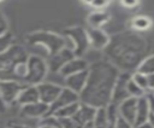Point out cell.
<instances>
[{"instance_id": "cell-17", "label": "cell", "mask_w": 154, "mask_h": 128, "mask_svg": "<svg viewBox=\"0 0 154 128\" xmlns=\"http://www.w3.org/2000/svg\"><path fill=\"white\" fill-rule=\"evenodd\" d=\"M137 101H138V98L130 97V98L125 99L124 101H122L118 106L119 116H122L125 120H128L129 122L134 123V126H135L136 112H137Z\"/></svg>"}, {"instance_id": "cell-14", "label": "cell", "mask_w": 154, "mask_h": 128, "mask_svg": "<svg viewBox=\"0 0 154 128\" xmlns=\"http://www.w3.org/2000/svg\"><path fill=\"white\" fill-rule=\"evenodd\" d=\"M88 75H89V69L81 71V72H77V74H73V75H70V76L64 78V82H65L64 87H67V88L72 89L73 92L81 94L82 91L84 89L85 85H87Z\"/></svg>"}, {"instance_id": "cell-27", "label": "cell", "mask_w": 154, "mask_h": 128, "mask_svg": "<svg viewBox=\"0 0 154 128\" xmlns=\"http://www.w3.org/2000/svg\"><path fill=\"white\" fill-rule=\"evenodd\" d=\"M131 77H132V80L146 92V93H148L149 92V87H148V77H147V75L146 74H142V72H140V71H135V72H132L131 74Z\"/></svg>"}, {"instance_id": "cell-15", "label": "cell", "mask_w": 154, "mask_h": 128, "mask_svg": "<svg viewBox=\"0 0 154 128\" xmlns=\"http://www.w3.org/2000/svg\"><path fill=\"white\" fill-rule=\"evenodd\" d=\"M89 63L83 59L82 57H75L73 59H71L70 62H67L64 68L59 71V75L65 78L70 75H73V74H77V72H81V71H84V70H88L89 69Z\"/></svg>"}, {"instance_id": "cell-21", "label": "cell", "mask_w": 154, "mask_h": 128, "mask_svg": "<svg viewBox=\"0 0 154 128\" xmlns=\"http://www.w3.org/2000/svg\"><path fill=\"white\" fill-rule=\"evenodd\" d=\"M130 24H131V28L134 29V31L141 33V31H146V30L150 29L153 25V21L148 16L140 14V16H135L131 19Z\"/></svg>"}, {"instance_id": "cell-22", "label": "cell", "mask_w": 154, "mask_h": 128, "mask_svg": "<svg viewBox=\"0 0 154 128\" xmlns=\"http://www.w3.org/2000/svg\"><path fill=\"white\" fill-rule=\"evenodd\" d=\"M81 106V101H76L72 104H69L64 107L58 109L57 111H54L52 115L57 116V117H65V118H72L75 116V114L77 112V110Z\"/></svg>"}, {"instance_id": "cell-39", "label": "cell", "mask_w": 154, "mask_h": 128, "mask_svg": "<svg viewBox=\"0 0 154 128\" xmlns=\"http://www.w3.org/2000/svg\"><path fill=\"white\" fill-rule=\"evenodd\" d=\"M82 2H83V4H87V5H91V6H93V4L95 2V0H82Z\"/></svg>"}, {"instance_id": "cell-25", "label": "cell", "mask_w": 154, "mask_h": 128, "mask_svg": "<svg viewBox=\"0 0 154 128\" xmlns=\"http://www.w3.org/2000/svg\"><path fill=\"white\" fill-rule=\"evenodd\" d=\"M13 45H14V36L11 31L0 35V54L8 51Z\"/></svg>"}, {"instance_id": "cell-7", "label": "cell", "mask_w": 154, "mask_h": 128, "mask_svg": "<svg viewBox=\"0 0 154 128\" xmlns=\"http://www.w3.org/2000/svg\"><path fill=\"white\" fill-rule=\"evenodd\" d=\"M76 56L73 53V51L70 47H64L60 51L55 52L54 54H51L47 59V64H48V69L49 72H54V74H59V71L64 68V65L70 62L71 59H73Z\"/></svg>"}, {"instance_id": "cell-34", "label": "cell", "mask_w": 154, "mask_h": 128, "mask_svg": "<svg viewBox=\"0 0 154 128\" xmlns=\"http://www.w3.org/2000/svg\"><path fill=\"white\" fill-rule=\"evenodd\" d=\"M135 128H154L152 124H150V122L148 121V122H146V123H142V124H138V126H135Z\"/></svg>"}, {"instance_id": "cell-42", "label": "cell", "mask_w": 154, "mask_h": 128, "mask_svg": "<svg viewBox=\"0 0 154 128\" xmlns=\"http://www.w3.org/2000/svg\"><path fill=\"white\" fill-rule=\"evenodd\" d=\"M0 1H2V0H0Z\"/></svg>"}, {"instance_id": "cell-20", "label": "cell", "mask_w": 154, "mask_h": 128, "mask_svg": "<svg viewBox=\"0 0 154 128\" xmlns=\"http://www.w3.org/2000/svg\"><path fill=\"white\" fill-rule=\"evenodd\" d=\"M108 21H109V13L102 10H96L91 12L87 18V22L90 28H100Z\"/></svg>"}, {"instance_id": "cell-9", "label": "cell", "mask_w": 154, "mask_h": 128, "mask_svg": "<svg viewBox=\"0 0 154 128\" xmlns=\"http://www.w3.org/2000/svg\"><path fill=\"white\" fill-rule=\"evenodd\" d=\"M37 89H38L40 100L51 106L55 101V99L59 97L60 92L63 91V87L60 85H58V83L43 81V82L37 85Z\"/></svg>"}, {"instance_id": "cell-11", "label": "cell", "mask_w": 154, "mask_h": 128, "mask_svg": "<svg viewBox=\"0 0 154 128\" xmlns=\"http://www.w3.org/2000/svg\"><path fill=\"white\" fill-rule=\"evenodd\" d=\"M76 101H81L79 100V94L73 92L72 89L67 88V87H63V91L60 92L59 97L55 99V101L49 106V114L48 115H52L54 111H57L58 109L60 107H64L69 104H72V103H76ZM47 115V116H48Z\"/></svg>"}, {"instance_id": "cell-37", "label": "cell", "mask_w": 154, "mask_h": 128, "mask_svg": "<svg viewBox=\"0 0 154 128\" xmlns=\"http://www.w3.org/2000/svg\"><path fill=\"white\" fill-rule=\"evenodd\" d=\"M82 128H94V121H91V122H88V123H85Z\"/></svg>"}, {"instance_id": "cell-36", "label": "cell", "mask_w": 154, "mask_h": 128, "mask_svg": "<svg viewBox=\"0 0 154 128\" xmlns=\"http://www.w3.org/2000/svg\"><path fill=\"white\" fill-rule=\"evenodd\" d=\"M5 109H6V104L4 103L2 97H1V93H0V112H4V111H5Z\"/></svg>"}, {"instance_id": "cell-6", "label": "cell", "mask_w": 154, "mask_h": 128, "mask_svg": "<svg viewBox=\"0 0 154 128\" xmlns=\"http://www.w3.org/2000/svg\"><path fill=\"white\" fill-rule=\"evenodd\" d=\"M28 74L25 77V85H38L45 81L49 69L47 60L36 54H29L28 58Z\"/></svg>"}, {"instance_id": "cell-5", "label": "cell", "mask_w": 154, "mask_h": 128, "mask_svg": "<svg viewBox=\"0 0 154 128\" xmlns=\"http://www.w3.org/2000/svg\"><path fill=\"white\" fill-rule=\"evenodd\" d=\"M63 35L66 39V46L70 43V48L73 51L76 57H82L90 47L88 30L82 27H70L64 30Z\"/></svg>"}, {"instance_id": "cell-29", "label": "cell", "mask_w": 154, "mask_h": 128, "mask_svg": "<svg viewBox=\"0 0 154 128\" xmlns=\"http://www.w3.org/2000/svg\"><path fill=\"white\" fill-rule=\"evenodd\" d=\"M116 128H135V126H134V123L129 122L124 117L119 116L118 120H117V122H116Z\"/></svg>"}, {"instance_id": "cell-33", "label": "cell", "mask_w": 154, "mask_h": 128, "mask_svg": "<svg viewBox=\"0 0 154 128\" xmlns=\"http://www.w3.org/2000/svg\"><path fill=\"white\" fill-rule=\"evenodd\" d=\"M109 1H111V0H95V2L93 4V6H94V7H97V8H101L102 6L107 5Z\"/></svg>"}, {"instance_id": "cell-26", "label": "cell", "mask_w": 154, "mask_h": 128, "mask_svg": "<svg viewBox=\"0 0 154 128\" xmlns=\"http://www.w3.org/2000/svg\"><path fill=\"white\" fill-rule=\"evenodd\" d=\"M128 92H129V95L130 97H134V98H141L143 95H146L147 93L132 80V77L129 78L128 81Z\"/></svg>"}, {"instance_id": "cell-38", "label": "cell", "mask_w": 154, "mask_h": 128, "mask_svg": "<svg viewBox=\"0 0 154 128\" xmlns=\"http://www.w3.org/2000/svg\"><path fill=\"white\" fill-rule=\"evenodd\" d=\"M11 127H12V128H29L28 126H24V124H18V123H17V124H12Z\"/></svg>"}, {"instance_id": "cell-4", "label": "cell", "mask_w": 154, "mask_h": 128, "mask_svg": "<svg viewBox=\"0 0 154 128\" xmlns=\"http://www.w3.org/2000/svg\"><path fill=\"white\" fill-rule=\"evenodd\" d=\"M26 42L30 46H40L46 50L48 57L66 47V39L64 35H58L52 31H34L26 36Z\"/></svg>"}, {"instance_id": "cell-13", "label": "cell", "mask_w": 154, "mask_h": 128, "mask_svg": "<svg viewBox=\"0 0 154 128\" xmlns=\"http://www.w3.org/2000/svg\"><path fill=\"white\" fill-rule=\"evenodd\" d=\"M96 111H97L96 107L90 106L88 104L81 103L79 109L77 110V112L72 117V120H73V122L76 124V128H82L85 123L94 121L95 115H96Z\"/></svg>"}, {"instance_id": "cell-18", "label": "cell", "mask_w": 154, "mask_h": 128, "mask_svg": "<svg viewBox=\"0 0 154 128\" xmlns=\"http://www.w3.org/2000/svg\"><path fill=\"white\" fill-rule=\"evenodd\" d=\"M38 100H40V95H38L37 85H25L19 93L17 103L23 106L31 103H36Z\"/></svg>"}, {"instance_id": "cell-23", "label": "cell", "mask_w": 154, "mask_h": 128, "mask_svg": "<svg viewBox=\"0 0 154 128\" xmlns=\"http://www.w3.org/2000/svg\"><path fill=\"white\" fill-rule=\"evenodd\" d=\"M94 128H109V122H108L106 107L97 109L95 118H94Z\"/></svg>"}, {"instance_id": "cell-32", "label": "cell", "mask_w": 154, "mask_h": 128, "mask_svg": "<svg viewBox=\"0 0 154 128\" xmlns=\"http://www.w3.org/2000/svg\"><path fill=\"white\" fill-rule=\"evenodd\" d=\"M147 77H148L149 92H154V74H149V75H147Z\"/></svg>"}, {"instance_id": "cell-24", "label": "cell", "mask_w": 154, "mask_h": 128, "mask_svg": "<svg viewBox=\"0 0 154 128\" xmlns=\"http://www.w3.org/2000/svg\"><path fill=\"white\" fill-rule=\"evenodd\" d=\"M136 71H140L142 74L149 75V74H154V54H149L147 56L142 63L140 64V66L137 68Z\"/></svg>"}, {"instance_id": "cell-16", "label": "cell", "mask_w": 154, "mask_h": 128, "mask_svg": "<svg viewBox=\"0 0 154 128\" xmlns=\"http://www.w3.org/2000/svg\"><path fill=\"white\" fill-rule=\"evenodd\" d=\"M22 112L24 116L30 118H45L49 114V105L42 103L41 100L22 106Z\"/></svg>"}, {"instance_id": "cell-12", "label": "cell", "mask_w": 154, "mask_h": 128, "mask_svg": "<svg viewBox=\"0 0 154 128\" xmlns=\"http://www.w3.org/2000/svg\"><path fill=\"white\" fill-rule=\"evenodd\" d=\"M87 30H88V36H89V41H90V47H93L95 50L103 51L108 46L111 37L101 28H90L89 27Z\"/></svg>"}, {"instance_id": "cell-31", "label": "cell", "mask_w": 154, "mask_h": 128, "mask_svg": "<svg viewBox=\"0 0 154 128\" xmlns=\"http://www.w3.org/2000/svg\"><path fill=\"white\" fill-rule=\"evenodd\" d=\"M146 95H147V99H148V103H149L150 112L154 114V92H148Z\"/></svg>"}, {"instance_id": "cell-41", "label": "cell", "mask_w": 154, "mask_h": 128, "mask_svg": "<svg viewBox=\"0 0 154 128\" xmlns=\"http://www.w3.org/2000/svg\"><path fill=\"white\" fill-rule=\"evenodd\" d=\"M8 128H12V127H8Z\"/></svg>"}, {"instance_id": "cell-19", "label": "cell", "mask_w": 154, "mask_h": 128, "mask_svg": "<svg viewBox=\"0 0 154 128\" xmlns=\"http://www.w3.org/2000/svg\"><path fill=\"white\" fill-rule=\"evenodd\" d=\"M150 107H149V103L147 99V95H143L141 98H138L137 101V112H136V120H135V126L146 123L149 121L150 117Z\"/></svg>"}, {"instance_id": "cell-8", "label": "cell", "mask_w": 154, "mask_h": 128, "mask_svg": "<svg viewBox=\"0 0 154 128\" xmlns=\"http://www.w3.org/2000/svg\"><path fill=\"white\" fill-rule=\"evenodd\" d=\"M24 86H25V83L19 82V81H14V80L0 81V93H1L4 103L6 105L12 104L14 101L17 103L19 93Z\"/></svg>"}, {"instance_id": "cell-30", "label": "cell", "mask_w": 154, "mask_h": 128, "mask_svg": "<svg viewBox=\"0 0 154 128\" xmlns=\"http://www.w3.org/2000/svg\"><path fill=\"white\" fill-rule=\"evenodd\" d=\"M120 4L125 8H135L140 5V0H120Z\"/></svg>"}, {"instance_id": "cell-10", "label": "cell", "mask_w": 154, "mask_h": 128, "mask_svg": "<svg viewBox=\"0 0 154 128\" xmlns=\"http://www.w3.org/2000/svg\"><path fill=\"white\" fill-rule=\"evenodd\" d=\"M131 77L130 72H120L119 77L116 82L114 89H113V95H112V104L119 106V104L122 101H124L125 99L130 98L129 92H128V81Z\"/></svg>"}, {"instance_id": "cell-40", "label": "cell", "mask_w": 154, "mask_h": 128, "mask_svg": "<svg viewBox=\"0 0 154 128\" xmlns=\"http://www.w3.org/2000/svg\"><path fill=\"white\" fill-rule=\"evenodd\" d=\"M149 122H150V124L154 127V114H150V117H149Z\"/></svg>"}, {"instance_id": "cell-1", "label": "cell", "mask_w": 154, "mask_h": 128, "mask_svg": "<svg viewBox=\"0 0 154 128\" xmlns=\"http://www.w3.org/2000/svg\"><path fill=\"white\" fill-rule=\"evenodd\" d=\"M149 43L136 31H122L111 37L103 50L105 58L120 72H135L142 60L149 56Z\"/></svg>"}, {"instance_id": "cell-28", "label": "cell", "mask_w": 154, "mask_h": 128, "mask_svg": "<svg viewBox=\"0 0 154 128\" xmlns=\"http://www.w3.org/2000/svg\"><path fill=\"white\" fill-rule=\"evenodd\" d=\"M8 22L6 16L0 11V35H4L6 33H8Z\"/></svg>"}, {"instance_id": "cell-35", "label": "cell", "mask_w": 154, "mask_h": 128, "mask_svg": "<svg viewBox=\"0 0 154 128\" xmlns=\"http://www.w3.org/2000/svg\"><path fill=\"white\" fill-rule=\"evenodd\" d=\"M40 128H58V127H55L54 124H51V123H47V122H43L42 121Z\"/></svg>"}, {"instance_id": "cell-2", "label": "cell", "mask_w": 154, "mask_h": 128, "mask_svg": "<svg viewBox=\"0 0 154 128\" xmlns=\"http://www.w3.org/2000/svg\"><path fill=\"white\" fill-rule=\"evenodd\" d=\"M119 74L120 71L106 58L91 63L87 85L79 94L81 103L96 109L109 105Z\"/></svg>"}, {"instance_id": "cell-3", "label": "cell", "mask_w": 154, "mask_h": 128, "mask_svg": "<svg viewBox=\"0 0 154 128\" xmlns=\"http://www.w3.org/2000/svg\"><path fill=\"white\" fill-rule=\"evenodd\" d=\"M28 58L25 48L16 43L0 54V81L14 80L24 83L28 74Z\"/></svg>"}]
</instances>
